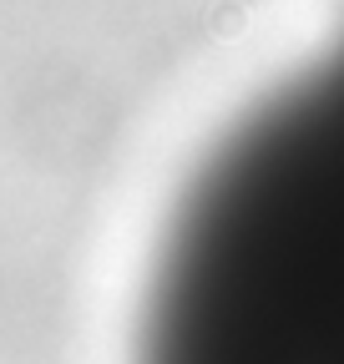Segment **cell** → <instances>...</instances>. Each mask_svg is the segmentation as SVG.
<instances>
[{
    "label": "cell",
    "mask_w": 344,
    "mask_h": 364,
    "mask_svg": "<svg viewBox=\"0 0 344 364\" xmlns=\"http://www.w3.org/2000/svg\"><path fill=\"white\" fill-rule=\"evenodd\" d=\"M142 364H344V46L198 177Z\"/></svg>",
    "instance_id": "6da1fadb"
}]
</instances>
